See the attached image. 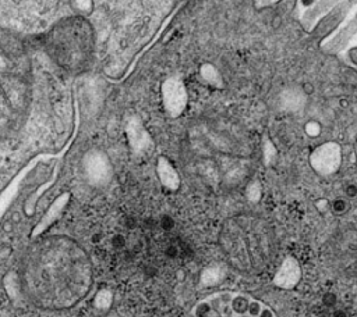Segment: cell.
Masks as SVG:
<instances>
[{
  "instance_id": "4fadbf2b",
  "label": "cell",
  "mask_w": 357,
  "mask_h": 317,
  "mask_svg": "<svg viewBox=\"0 0 357 317\" xmlns=\"http://www.w3.org/2000/svg\"><path fill=\"white\" fill-rule=\"evenodd\" d=\"M332 317H347V315L345 310H335V312L332 313Z\"/></svg>"
},
{
  "instance_id": "ba28073f",
  "label": "cell",
  "mask_w": 357,
  "mask_h": 317,
  "mask_svg": "<svg viewBox=\"0 0 357 317\" xmlns=\"http://www.w3.org/2000/svg\"><path fill=\"white\" fill-rule=\"evenodd\" d=\"M263 307L264 306L261 305V302H258V300H252L251 299L247 313H249L251 317H258L260 316V313H261V310H263Z\"/></svg>"
},
{
  "instance_id": "7a4b0ae2",
  "label": "cell",
  "mask_w": 357,
  "mask_h": 317,
  "mask_svg": "<svg viewBox=\"0 0 357 317\" xmlns=\"http://www.w3.org/2000/svg\"><path fill=\"white\" fill-rule=\"evenodd\" d=\"M357 33V11L355 13L353 18L347 22L343 28H340L335 36H332L331 39L325 42V45H322V51L326 54H338L340 51L346 49L349 42L352 41V38Z\"/></svg>"
},
{
  "instance_id": "5bb4252c",
  "label": "cell",
  "mask_w": 357,
  "mask_h": 317,
  "mask_svg": "<svg viewBox=\"0 0 357 317\" xmlns=\"http://www.w3.org/2000/svg\"><path fill=\"white\" fill-rule=\"evenodd\" d=\"M349 3H350V6L352 7H355V6H357V0H347Z\"/></svg>"
},
{
  "instance_id": "8992f818",
  "label": "cell",
  "mask_w": 357,
  "mask_h": 317,
  "mask_svg": "<svg viewBox=\"0 0 357 317\" xmlns=\"http://www.w3.org/2000/svg\"><path fill=\"white\" fill-rule=\"evenodd\" d=\"M250 302H251V299L249 297L242 295V294H237V295H234L233 299H232L231 306L236 315H243V313H247L249 306H250Z\"/></svg>"
},
{
  "instance_id": "8fae6325",
  "label": "cell",
  "mask_w": 357,
  "mask_h": 317,
  "mask_svg": "<svg viewBox=\"0 0 357 317\" xmlns=\"http://www.w3.org/2000/svg\"><path fill=\"white\" fill-rule=\"evenodd\" d=\"M315 3H317V0H300V4L304 7L305 10H307V9H311Z\"/></svg>"
},
{
  "instance_id": "5b68a950",
  "label": "cell",
  "mask_w": 357,
  "mask_h": 317,
  "mask_svg": "<svg viewBox=\"0 0 357 317\" xmlns=\"http://www.w3.org/2000/svg\"><path fill=\"white\" fill-rule=\"evenodd\" d=\"M296 3H297V0H279L276 3V7H275V18L281 21L286 16H289L294 10Z\"/></svg>"
},
{
  "instance_id": "30bf717a",
  "label": "cell",
  "mask_w": 357,
  "mask_h": 317,
  "mask_svg": "<svg viewBox=\"0 0 357 317\" xmlns=\"http://www.w3.org/2000/svg\"><path fill=\"white\" fill-rule=\"evenodd\" d=\"M258 317H275V313L272 312V309H269V307H263V310H261V313H260Z\"/></svg>"
},
{
  "instance_id": "277c9868",
  "label": "cell",
  "mask_w": 357,
  "mask_h": 317,
  "mask_svg": "<svg viewBox=\"0 0 357 317\" xmlns=\"http://www.w3.org/2000/svg\"><path fill=\"white\" fill-rule=\"evenodd\" d=\"M343 0H317L311 9H307L302 16V25L305 31H311L313 27L317 24L322 16H325L329 10H332L336 4H339Z\"/></svg>"
},
{
  "instance_id": "52a82bcc",
  "label": "cell",
  "mask_w": 357,
  "mask_h": 317,
  "mask_svg": "<svg viewBox=\"0 0 357 317\" xmlns=\"http://www.w3.org/2000/svg\"><path fill=\"white\" fill-rule=\"evenodd\" d=\"M331 209H332V212H334L335 215H343L345 212H347V209H349V203H347L346 199H343V198H338V199H335V200L332 202Z\"/></svg>"
},
{
  "instance_id": "9c48e42d",
  "label": "cell",
  "mask_w": 357,
  "mask_h": 317,
  "mask_svg": "<svg viewBox=\"0 0 357 317\" xmlns=\"http://www.w3.org/2000/svg\"><path fill=\"white\" fill-rule=\"evenodd\" d=\"M322 303L328 307L335 306V303H336L335 294H332V292H328V294H325V295L322 297Z\"/></svg>"
},
{
  "instance_id": "7c38bea8",
  "label": "cell",
  "mask_w": 357,
  "mask_h": 317,
  "mask_svg": "<svg viewBox=\"0 0 357 317\" xmlns=\"http://www.w3.org/2000/svg\"><path fill=\"white\" fill-rule=\"evenodd\" d=\"M346 195L349 198H353V196H356L357 195V188L355 185H349L346 188Z\"/></svg>"
},
{
  "instance_id": "6da1fadb",
  "label": "cell",
  "mask_w": 357,
  "mask_h": 317,
  "mask_svg": "<svg viewBox=\"0 0 357 317\" xmlns=\"http://www.w3.org/2000/svg\"><path fill=\"white\" fill-rule=\"evenodd\" d=\"M353 7L350 6V3L347 0L340 1L339 4H336L332 10H329L325 16H322L320 20L317 21L313 30H311V36L313 39L317 42H321L326 39L331 33L336 31L340 24L346 20L349 13Z\"/></svg>"
},
{
  "instance_id": "3957f363",
  "label": "cell",
  "mask_w": 357,
  "mask_h": 317,
  "mask_svg": "<svg viewBox=\"0 0 357 317\" xmlns=\"http://www.w3.org/2000/svg\"><path fill=\"white\" fill-rule=\"evenodd\" d=\"M300 277H302V271H300V266L297 260L294 257H286L273 281H275V285L279 288L290 289L297 285Z\"/></svg>"
}]
</instances>
